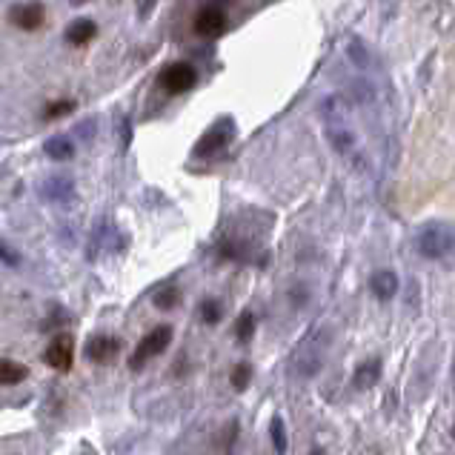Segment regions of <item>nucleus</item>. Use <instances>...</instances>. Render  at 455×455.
Listing matches in <instances>:
<instances>
[{
    "label": "nucleus",
    "mask_w": 455,
    "mask_h": 455,
    "mask_svg": "<svg viewBox=\"0 0 455 455\" xmlns=\"http://www.w3.org/2000/svg\"><path fill=\"white\" fill-rule=\"evenodd\" d=\"M221 315H224L221 301H215V298H203V301H201V321H203V324L215 326V324L221 321Z\"/></svg>",
    "instance_id": "20"
},
{
    "label": "nucleus",
    "mask_w": 455,
    "mask_h": 455,
    "mask_svg": "<svg viewBox=\"0 0 455 455\" xmlns=\"http://www.w3.org/2000/svg\"><path fill=\"white\" fill-rule=\"evenodd\" d=\"M235 441H238V421H229V424H226V430H224V444H221V452H224V455H229V452H232V447H235Z\"/></svg>",
    "instance_id": "24"
},
{
    "label": "nucleus",
    "mask_w": 455,
    "mask_h": 455,
    "mask_svg": "<svg viewBox=\"0 0 455 455\" xmlns=\"http://www.w3.org/2000/svg\"><path fill=\"white\" fill-rule=\"evenodd\" d=\"M29 378V370L17 361H9V358H0V387H15L20 381Z\"/></svg>",
    "instance_id": "16"
},
{
    "label": "nucleus",
    "mask_w": 455,
    "mask_h": 455,
    "mask_svg": "<svg viewBox=\"0 0 455 455\" xmlns=\"http://www.w3.org/2000/svg\"><path fill=\"white\" fill-rule=\"evenodd\" d=\"M326 138H329L332 149H335L338 155H347V158H355V155H358V138H355V132L344 124V117L326 120Z\"/></svg>",
    "instance_id": "6"
},
{
    "label": "nucleus",
    "mask_w": 455,
    "mask_h": 455,
    "mask_svg": "<svg viewBox=\"0 0 455 455\" xmlns=\"http://www.w3.org/2000/svg\"><path fill=\"white\" fill-rule=\"evenodd\" d=\"M158 83H161L164 92H169V95H184V92H189V89L198 83V69L192 64H187V60H178V64H169L161 72Z\"/></svg>",
    "instance_id": "4"
},
{
    "label": "nucleus",
    "mask_w": 455,
    "mask_h": 455,
    "mask_svg": "<svg viewBox=\"0 0 455 455\" xmlns=\"http://www.w3.org/2000/svg\"><path fill=\"white\" fill-rule=\"evenodd\" d=\"M310 455H324V452H321V449H315V452H310Z\"/></svg>",
    "instance_id": "30"
},
{
    "label": "nucleus",
    "mask_w": 455,
    "mask_h": 455,
    "mask_svg": "<svg viewBox=\"0 0 455 455\" xmlns=\"http://www.w3.org/2000/svg\"><path fill=\"white\" fill-rule=\"evenodd\" d=\"M452 378H455V367H452Z\"/></svg>",
    "instance_id": "31"
},
{
    "label": "nucleus",
    "mask_w": 455,
    "mask_h": 455,
    "mask_svg": "<svg viewBox=\"0 0 455 455\" xmlns=\"http://www.w3.org/2000/svg\"><path fill=\"white\" fill-rule=\"evenodd\" d=\"M46 363L57 373H69L72 363H75V338L66 335V332H57L52 338V344L46 347Z\"/></svg>",
    "instance_id": "5"
},
{
    "label": "nucleus",
    "mask_w": 455,
    "mask_h": 455,
    "mask_svg": "<svg viewBox=\"0 0 455 455\" xmlns=\"http://www.w3.org/2000/svg\"><path fill=\"white\" fill-rule=\"evenodd\" d=\"M43 198L49 201H72L75 198V184L72 178H52L43 184Z\"/></svg>",
    "instance_id": "14"
},
{
    "label": "nucleus",
    "mask_w": 455,
    "mask_h": 455,
    "mask_svg": "<svg viewBox=\"0 0 455 455\" xmlns=\"http://www.w3.org/2000/svg\"><path fill=\"white\" fill-rule=\"evenodd\" d=\"M252 335H255V315L247 310V312H240L238 321H235V338L240 344H247V341H252Z\"/></svg>",
    "instance_id": "18"
},
{
    "label": "nucleus",
    "mask_w": 455,
    "mask_h": 455,
    "mask_svg": "<svg viewBox=\"0 0 455 455\" xmlns=\"http://www.w3.org/2000/svg\"><path fill=\"white\" fill-rule=\"evenodd\" d=\"M43 152L52 158V161H69L75 155V143L66 138V135H55L43 143Z\"/></svg>",
    "instance_id": "15"
},
{
    "label": "nucleus",
    "mask_w": 455,
    "mask_h": 455,
    "mask_svg": "<svg viewBox=\"0 0 455 455\" xmlns=\"http://www.w3.org/2000/svg\"><path fill=\"white\" fill-rule=\"evenodd\" d=\"M92 38H98V23L89 20V17H78L66 29V43L69 46H83V43H89Z\"/></svg>",
    "instance_id": "13"
},
{
    "label": "nucleus",
    "mask_w": 455,
    "mask_h": 455,
    "mask_svg": "<svg viewBox=\"0 0 455 455\" xmlns=\"http://www.w3.org/2000/svg\"><path fill=\"white\" fill-rule=\"evenodd\" d=\"M381 373H384L381 358H367V361H361L358 367H355V373H352V387H355L358 392H367V389H373V387L381 381Z\"/></svg>",
    "instance_id": "10"
},
{
    "label": "nucleus",
    "mask_w": 455,
    "mask_h": 455,
    "mask_svg": "<svg viewBox=\"0 0 455 455\" xmlns=\"http://www.w3.org/2000/svg\"><path fill=\"white\" fill-rule=\"evenodd\" d=\"M120 352V341L115 335H95L86 344V358L92 363H109Z\"/></svg>",
    "instance_id": "11"
},
{
    "label": "nucleus",
    "mask_w": 455,
    "mask_h": 455,
    "mask_svg": "<svg viewBox=\"0 0 455 455\" xmlns=\"http://www.w3.org/2000/svg\"><path fill=\"white\" fill-rule=\"evenodd\" d=\"M229 140H232V120H224V124L206 129V135L195 143V155L209 158V155H215V152H221Z\"/></svg>",
    "instance_id": "8"
},
{
    "label": "nucleus",
    "mask_w": 455,
    "mask_h": 455,
    "mask_svg": "<svg viewBox=\"0 0 455 455\" xmlns=\"http://www.w3.org/2000/svg\"><path fill=\"white\" fill-rule=\"evenodd\" d=\"M324 355H326V338L310 335L295 352H292V375L298 378H312L324 367Z\"/></svg>",
    "instance_id": "2"
},
{
    "label": "nucleus",
    "mask_w": 455,
    "mask_h": 455,
    "mask_svg": "<svg viewBox=\"0 0 455 455\" xmlns=\"http://www.w3.org/2000/svg\"><path fill=\"white\" fill-rule=\"evenodd\" d=\"M229 384H232V389L244 392L252 384V363H238V367L232 370V375H229Z\"/></svg>",
    "instance_id": "21"
},
{
    "label": "nucleus",
    "mask_w": 455,
    "mask_h": 455,
    "mask_svg": "<svg viewBox=\"0 0 455 455\" xmlns=\"http://www.w3.org/2000/svg\"><path fill=\"white\" fill-rule=\"evenodd\" d=\"M117 129H120V149H127L129 140H132V127H129V120L124 115H117Z\"/></svg>",
    "instance_id": "25"
},
{
    "label": "nucleus",
    "mask_w": 455,
    "mask_h": 455,
    "mask_svg": "<svg viewBox=\"0 0 455 455\" xmlns=\"http://www.w3.org/2000/svg\"><path fill=\"white\" fill-rule=\"evenodd\" d=\"M155 3H158V0H138V15L140 17H149L152 9H155Z\"/></svg>",
    "instance_id": "26"
},
{
    "label": "nucleus",
    "mask_w": 455,
    "mask_h": 455,
    "mask_svg": "<svg viewBox=\"0 0 455 455\" xmlns=\"http://www.w3.org/2000/svg\"><path fill=\"white\" fill-rule=\"evenodd\" d=\"M75 101H55V103H49L46 109H43V120H57V117H64V115H69V112H75Z\"/></svg>",
    "instance_id": "22"
},
{
    "label": "nucleus",
    "mask_w": 455,
    "mask_h": 455,
    "mask_svg": "<svg viewBox=\"0 0 455 455\" xmlns=\"http://www.w3.org/2000/svg\"><path fill=\"white\" fill-rule=\"evenodd\" d=\"M269 438H272V447H275L278 455H284L289 449V441H287V424L281 415H275L269 421Z\"/></svg>",
    "instance_id": "17"
},
{
    "label": "nucleus",
    "mask_w": 455,
    "mask_h": 455,
    "mask_svg": "<svg viewBox=\"0 0 455 455\" xmlns=\"http://www.w3.org/2000/svg\"><path fill=\"white\" fill-rule=\"evenodd\" d=\"M370 289L378 301H389V298H396L398 292V275L392 269H378L375 275L370 278Z\"/></svg>",
    "instance_id": "12"
},
{
    "label": "nucleus",
    "mask_w": 455,
    "mask_h": 455,
    "mask_svg": "<svg viewBox=\"0 0 455 455\" xmlns=\"http://www.w3.org/2000/svg\"><path fill=\"white\" fill-rule=\"evenodd\" d=\"M69 3H72V6H80V3H86V0H69Z\"/></svg>",
    "instance_id": "28"
},
{
    "label": "nucleus",
    "mask_w": 455,
    "mask_h": 455,
    "mask_svg": "<svg viewBox=\"0 0 455 455\" xmlns=\"http://www.w3.org/2000/svg\"><path fill=\"white\" fill-rule=\"evenodd\" d=\"M449 433H452V441H455V424H452V430H449Z\"/></svg>",
    "instance_id": "29"
},
{
    "label": "nucleus",
    "mask_w": 455,
    "mask_h": 455,
    "mask_svg": "<svg viewBox=\"0 0 455 455\" xmlns=\"http://www.w3.org/2000/svg\"><path fill=\"white\" fill-rule=\"evenodd\" d=\"M9 17L17 29H23V32H35V29L43 26L46 12H43V3H20L9 12Z\"/></svg>",
    "instance_id": "9"
},
{
    "label": "nucleus",
    "mask_w": 455,
    "mask_h": 455,
    "mask_svg": "<svg viewBox=\"0 0 455 455\" xmlns=\"http://www.w3.org/2000/svg\"><path fill=\"white\" fill-rule=\"evenodd\" d=\"M224 29H226V12H224V6L209 3V6H203L198 12V17H195V32L201 38H218Z\"/></svg>",
    "instance_id": "7"
},
{
    "label": "nucleus",
    "mask_w": 455,
    "mask_h": 455,
    "mask_svg": "<svg viewBox=\"0 0 455 455\" xmlns=\"http://www.w3.org/2000/svg\"><path fill=\"white\" fill-rule=\"evenodd\" d=\"M0 261H6L9 266H15V263H17V255H15V252H9L3 244H0Z\"/></svg>",
    "instance_id": "27"
},
{
    "label": "nucleus",
    "mask_w": 455,
    "mask_h": 455,
    "mask_svg": "<svg viewBox=\"0 0 455 455\" xmlns=\"http://www.w3.org/2000/svg\"><path fill=\"white\" fill-rule=\"evenodd\" d=\"M415 252L427 261H444L447 255L455 252V224L447 221H433L424 224L415 232Z\"/></svg>",
    "instance_id": "1"
},
{
    "label": "nucleus",
    "mask_w": 455,
    "mask_h": 455,
    "mask_svg": "<svg viewBox=\"0 0 455 455\" xmlns=\"http://www.w3.org/2000/svg\"><path fill=\"white\" fill-rule=\"evenodd\" d=\"M152 303H155L158 310H175L180 303V289L178 287H164V289H158L155 295H152Z\"/></svg>",
    "instance_id": "19"
},
{
    "label": "nucleus",
    "mask_w": 455,
    "mask_h": 455,
    "mask_svg": "<svg viewBox=\"0 0 455 455\" xmlns=\"http://www.w3.org/2000/svg\"><path fill=\"white\" fill-rule=\"evenodd\" d=\"M349 57L355 60V66H361V69H367V66H370V52L363 49L358 41L349 43Z\"/></svg>",
    "instance_id": "23"
},
{
    "label": "nucleus",
    "mask_w": 455,
    "mask_h": 455,
    "mask_svg": "<svg viewBox=\"0 0 455 455\" xmlns=\"http://www.w3.org/2000/svg\"><path fill=\"white\" fill-rule=\"evenodd\" d=\"M169 344H172V326L169 324L155 326L152 332H146V335L140 338V344L135 347V352L129 358V367L132 370H143V363H149L152 358H158Z\"/></svg>",
    "instance_id": "3"
}]
</instances>
